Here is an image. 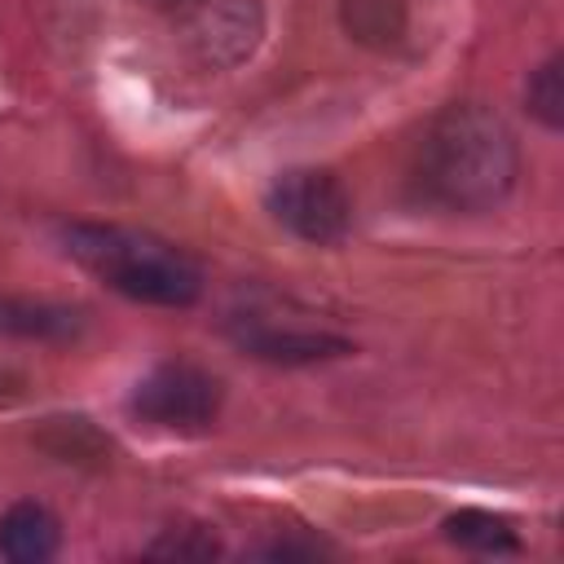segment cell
<instances>
[{"label":"cell","instance_id":"obj_4","mask_svg":"<svg viewBox=\"0 0 564 564\" xmlns=\"http://www.w3.org/2000/svg\"><path fill=\"white\" fill-rule=\"evenodd\" d=\"M132 414H141L154 427L198 432L220 414V379L189 361H167L137 383Z\"/></svg>","mask_w":564,"mask_h":564},{"label":"cell","instance_id":"obj_7","mask_svg":"<svg viewBox=\"0 0 564 564\" xmlns=\"http://www.w3.org/2000/svg\"><path fill=\"white\" fill-rule=\"evenodd\" d=\"M62 546V524L44 502H13L0 516V555L13 564H44Z\"/></svg>","mask_w":564,"mask_h":564},{"label":"cell","instance_id":"obj_1","mask_svg":"<svg viewBox=\"0 0 564 564\" xmlns=\"http://www.w3.org/2000/svg\"><path fill=\"white\" fill-rule=\"evenodd\" d=\"M520 176V150L511 128L480 101L445 106L414 159V189L419 198L445 212H489L498 207Z\"/></svg>","mask_w":564,"mask_h":564},{"label":"cell","instance_id":"obj_13","mask_svg":"<svg viewBox=\"0 0 564 564\" xmlns=\"http://www.w3.org/2000/svg\"><path fill=\"white\" fill-rule=\"evenodd\" d=\"M150 551H154V555H167V560H189V555H194V560H207V555H216L220 546H216V538H207V533H198V529H181V533L167 529Z\"/></svg>","mask_w":564,"mask_h":564},{"label":"cell","instance_id":"obj_15","mask_svg":"<svg viewBox=\"0 0 564 564\" xmlns=\"http://www.w3.org/2000/svg\"><path fill=\"white\" fill-rule=\"evenodd\" d=\"M145 9H154V13H172V18H185L198 0H141Z\"/></svg>","mask_w":564,"mask_h":564},{"label":"cell","instance_id":"obj_10","mask_svg":"<svg viewBox=\"0 0 564 564\" xmlns=\"http://www.w3.org/2000/svg\"><path fill=\"white\" fill-rule=\"evenodd\" d=\"M339 26L352 44L388 53L405 40L410 13H405V0H339Z\"/></svg>","mask_w":564,"mask_h":564},{"label":"cell","instance_id":"obj_9","mask_svg":"<svg viewBox=\"0 0 564 564\" xmlns=\"http://www.w3.org/2000/svg\"><path fill=\"white\" fill-rule=\"evenodd\" d=\"M84 330V313L53 300L0 295V335L18 339H75Z\"/></svg>","mask_w":564,"mask_h":564},{"label":"cell","instance_id":"obj_5","mask_svg":"<svg viewBox=\"0 0 564 564\" xmlns=\"http://www.w3.org/2000/svg\"><path fill=\"white\" fill-rule=\"evenodd\" d=\"M185 48L207 70H229L247 62L264 35L260 0H198L185 18Z\"/></svg>","mask_w":564,"mask_h":564},{"label":"cell","instance_id":"obj_2","mask_svg":"<svg viewBox=\"0 0 564 564\" xmlns=\"http://www.w3.org/2000/svg\"><path fill=\"white\" fill-rule=\"evenodd\" d=\"M62 247L70 260H79L88 273H97L106 286H115L128 300L181 308L203 295L198 264L181 247L154 234L123 225H66Z\"/></svg>","mask_w":564,"mask_h":564},{"label":"cell","instance_id":"obj_3","mask_svg":"<svg viewBox=\"0 0 564 564\" xmlns=\"http://www.w3.org/2000/svg\"><path fill=\"white\" fill-rule=\"evenodd\" d=\"M269 212L286 234H295L300 242H313V247L339 242L352 225V198H348L344 181L326 167L282 172L269 189Z\"/></svg>","mask_w":564,"mask_h":564},{"label":"cell","instance_id":"obj_12","mask_svg":"<svg viewBox=\"0 0 564 564\" xmlns=\"http://www.w3.org/2000/svg\"><path fill=\"white\" fill-rule=\"evenodd\" d=\"M560 53H551L533 75H529V84H524V106H529V115L542 123V128H560L564 123V75H560Z\"/></svg>","mask_w":564,"mask_h":564},{"label":"cell","instance_id":"obj_14","mask_svg":"<svg viewBox=\"0 0 564 564\" xmlns=\"http://www.w3.org/2000/svg\"><path fill=\"white\" fill-rule=\"evenodd\" d=\"M22 392H26V379H22L18 370L0 366V410H4V405H13V401H22Z\"/></svg>","mask_w":564,"mask_h":564},{"label":"cell","instance_id":"obj_8","mask_svg":"<svg viewBox=\"0 0 564 564\" xmlns=\"http://www.w3.org/2000/svg\"><path fill=\"white\" fill-rule=\"evenodd\" d=\"M35 445L53 463H66V467H101L110 458V436L93 419H84V414L44 419L40 432H35Z\"/></svg>","mask_w":564,"mask_h":564},{"label":"cell","instance_id":"obj_11","mask_svg":"<svg viewBox=\"0 0 564 564\" xmlns=\"http://www.w3.org/2000/svg\"><path fill=\"white\" fill-rule=\"evenodd\" d=\"M445 538H449L454 546H467V551H480V555H511V551L520 546L516 533H511V524H507L502 516L476 511V507L454 511V516L445 520Z\"/></svg>","mask_w":564,"mask_h":564},{"label":"cell","instance_id":"obj_6","mask_svg":"<svg viewBox=\"0 0 564 564\" xmlns=\"http://www.w3.org/2000/svg\"><path fill=\"white\" fill-rule=\"evenodd\" d=\"M229 335L242 352H251L256 361H273V366H313V361L352 352V344L344 335L313 330V326H278L264 317H238L229 326Z\"/></svg>","mask_w":564,"mask_h":564}]
</instances>
